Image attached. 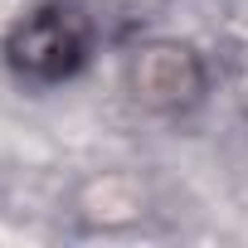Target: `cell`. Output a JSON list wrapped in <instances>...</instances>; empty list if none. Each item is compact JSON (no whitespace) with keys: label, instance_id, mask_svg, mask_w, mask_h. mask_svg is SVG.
Returning <instances> with one entry per match:
<instances>
[{"label":"cell","instance_id":"1","mask_svg":"<svg viewBox=\"0 0 248 248\" xmlns=\"http://www.w3.org/2000/svg\"><path fill=\"white\" fill-rule=\"evenodd\" d=\"M93 54V20L73 0H44L5 34V63L30 83H63Z\"/></svg>","mask_w":248,"mask_h":248}]
</instances>
